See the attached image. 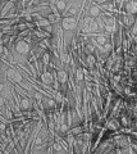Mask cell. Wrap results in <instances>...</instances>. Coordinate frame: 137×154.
Returning <instances> with one entry per match:
<instances>
[{
  "label": "cell",
  "instance_id": "cell-3",
  "mask_svg": "<svg viewBox=\"0 0 137 154\" xmlns=\"http://www.w3.org/2000/svg\"><path fill=\"white\" fill-rule=\"evenodd\" d=\"M19 108L21 110H31V105H32V100L28 98V96H23V98L19 100Z\"/></svg>",
  "mask_w": 137,
  "mask_h": 154
},
{
  "label": "cell",
  "instance_id": "cell-2",
  "mask_svg": "<svg viewBox=\"0 0 137 154\" xmlns=\"http://www.w3.org/2000/svg\"><path fill=\"white\" fill-rule=\"evenodd\" d=\"M14 48H16L17 54H19V55H27L31 50V46L26 40H21V41L16 42V44H14Z\"/></svg>",
  "mask_w": 137,
  "mask_h": 154
},
{
  "label": "cell",
  "instance_id": "cell-7",
  "mask_svg": "<svg viewBox=\"0 0 137 154\" xmlns=\"http://www.w3.org/2000/svg\"><path fill=\"white\" fill-rule=\"evenodd\" d=\"M88 16L91 17L92 19L94 18H99L101 16V9L99 8L97 5H90V9H88Z\"/></svg>",
  "mask_w": 137,
  "mask_h": 154
},
{
  "label": "cell",
  "instance_id": "cell-1",
  "mask_svg": "<svg viewBox=\"0 0 137 154\" xmlns=\"http://www.w3.org/2000/svg\"><path fill=\"white\" fill-rule=\"evenodd\" d=\"M60 26H62V30H64L65 32L73 31L74 28H77V21L72 17H64L63 21H60Z\"/></svg>",
  "mask_w": 137,
  "mask_h": 154
},
{
  "label": "cell",
  "instance_id": "cell-8",
  "mask_svg": "<svg viewBox=\"0 0 137 154\" xmlns=\"http://www.w3.org/2000/svg\"><path fill=\"white\" fill-rule=\"evenodd\" d=\"M79 12H81V5H69L68 8V12H67V16H78Z\"/></svg>",
  "mask_w": 137,
  "mask_h": 154
},
{
  "label": "cell",
  "instance_id": "cell-6",
  "mask_svg": "<svg viewBox=\"0 0 137 154\" xmlns=\"http://www.w3.org/2000/svg\"><path fill=\"white\" fill-rule=\"evenodd\" d=\"M56 81L59 84H67L68 81V73L64 69H58L56 71Z\"/></svg>",
  "mask_w": 137,
  "mask_h": 154
},
{
  "label": "cell",
  "instance_id": "cell-12",
  "mask_svg": "<svg viewBox=\"0 0 137 154\" xmlns=\"http://www.w3.org/2000/svg\"><path fill=\"white\" fill-rule=\"evenodd\" d=\"M32 96L36 99V102H41L42 98H44V95H42L40 91H32Z\"/></svg>",
  "mask_w": 137,
  "mask_h": 154
},
{
  "label": "cell",
  "instance_id": "cell-9",
  "mask_svg": "<svg viewBox=\"0 0 137 154\" xmlns=\"http://www.w3.org/2000/svg\"><path fill=\"white\" fill-rule=\"evenodd\" d=\"M108 128L112 130V131H117V130L121 128V125L118 122V118H112L109 122H108Z\"/></svg>",
  "mask_w": 137,
  "mask_h": 154
},
{
  "label": "cell",
  "instance_id": "cell-11",
  "mask_svg": "<svg viewBox=\"0 0 137 154\" xmlns=\"http://www.w3.org/2000/svg\"><path fill=\"white\" fill-rule=\"evenodd\" d=\"M53 149H54L53 152H55V153H64V152H67L64 149V146H62V144H59V143H55L53 145Z\"/></svg>",
  "mask_w": 137,
  "mask_h": 154
},
{
  "label": "cell",
  "instance_id": "cell-13",
  "mask_svg": "<svg viewBox=\"0 0 137 154\" xmlns=\"http://www.w3.org/2000/svg\"><path fill=\"white\" fill-rule=\"evenodd\" d=\"M5 107V99L1 96V94H0V108H4Z\"/></svg>",
  "mask_w": 137,
  "mask_h": 154
},
{
  "label": "cell",
  "instance_id": "cell-4",
  "mask_svg": "<svg viewBox=\"0 0 137 154\" xmlns=\"http://www.w3.org/2000/svg\"><path fill=\"white\" fill-rule=\"evenodd\" d=\"M5 73H7V76L9 77V79L13 80V81H16L17 84H19V82H22V81H23L22 76H21L19 73H18L17 71H14V69H12V68H10V69H7Z\"/></svg>",
  "mask_w": 137,
  "mask_h": 154
},
{
  "label": "cell",
  "instance_id": "cell-5",
  "mask_svg": "<svg viewBox=\"0 0 137 154\" xmlns=\"http://www.w3.org/2000/svg\"><path fill=\"white\" fill-rule=\"evenodd\" d=\"M40 79H41V82L44 85H53V73H50V72L45 71L42 72V73L40 75Z\"/></svg>",
  "mask_w": 137,
  "mask_h": 154
},
{
  "label": "cell",
  "instance_id": "cell-10",
  "mask_svg": "<svg viewBox=\"0 0 137 154\" xmlns=\"http://www.w3.org/2000/svg\"><path fill=\"white\" fill-rule=\"evenodd\" d=\"M76 79H77L78 82H82L85 79V75H83V71L81 67H77V69H76Z\"/></svg>",
  "mask_w": 137,
  "mask_h": 154
}]
</instances>
